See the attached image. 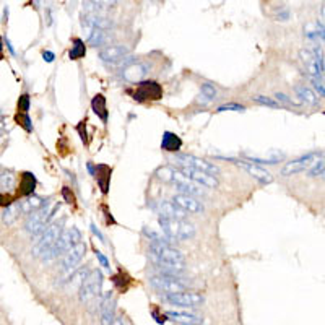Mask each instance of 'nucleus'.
<instances>
[{"label": "nucleus", "mask_w": 325, "mask_h": 325, "mask_svg": "<svg viewBox=\"0 0 325 325\" xmlns=\"http://www.w3.org/2000/svg\"><path fill=\"white\" fill-rule=\"evenodd\" d=\"M152 249V257L153 260L164 269V273H179L184 270V265H186V259L182 252L176 251V249H172L169 244H158V243H152L150 246Z\"/></svg>", "instance_id": "1"}, {"label": "nucleus", "mask_w": 325, "mask_h": 325, "mask_svg": "<svg viewBox=\"0 0 325 325\" xmlns=\"http://www.w3.org/2000/svg\"><path fill=\"white\" fill-rule=\"evenodd\" d=\"M61 208V205H54L52 208L43 206L38 212H33L31 215H28L26 223H24V229H26L31 236H41L43 232L47 229L49 221L54 218V215L57 213V210Z\"/></svg>", "instance_id": "2"}, {"label": "nucleus", "mask_w": 325, "mask_h": 325, "mask_svg": "<svg viewBox=\"0 0 325 325\" xmlns=\"http://www.w3.org/2000/svg\"><path fill=\"white\" fill-rule=\"evenodd\" d=\"M62 224H64V221H61V223H52V224H49L47 226V229L43 232V234L41 236H38V241H36V244L33 246V249H31V254L35 255V257H43L49 249H51L54 244H55V241L61 238V234H62Z\"/></svg>", "instance_id": "3"}, {"label": "nucleus", "mask_w": 325, "mask_h": 325, "mask_svg": "<svg viewBox=\"0 0 325 325\" xmlns=\"http://www.w3.org/2000/svg\"><path fill=\"white\" fill-rule=\"evenodd\" d=\"M103 288V273L99 270H93L88 273V277L80 286V301L90 303L91 299L101 294Z\"/></svg>", "instance_id": "4"}, {"label": "nucleus", "mask_w": 325, "mask_h": 325, "mask_svg": "<svg viewBox=\"0 0 325 325\" xmlns=\"http://www.w3.org/2000/svg\"><path fill=\"white\" fill-rule=\"evenodd\" d=\"M161 98H163V86L153 80H143L137 83V88L133 91V99L138 103L160 101Z\"/></svg>", "instance_id": "5"}, {"label": "nucleus", "mask_w": 325, "mask_h": 325, "mask_svg": "<svg viewBox=\"0 0 325 325\" xmlns=\"http://www.w3.org/2000/svg\"><path fill=\"white\" fill-rule=\"evenodd\" d=\"M322 156L323 155L320 152H311V153H307V155L299 156V158H296V160L289 161V163H286L285 166H283L281 176H293V174H296V172L311 169L312 166L317 163Z\"/></svg>", "instance_id": "6"}, {"label": "nucleus", "mask_w": 325, "mask_h": 325, "mask_svg": "<svg viewBox=\"0 0 325 325\" xmlns=\"http://www.w3.org/2000/svg\"><path fill=\"white\" fill-rule=\"evenodd\" d=\"M150 283H152L153 288L164 291L166 294L182 293V291L187 288V285L179 277H176V275H168V273H163V275H158V277L150 278Z\"/></svg>", "instance_id": "7"}, {"label": "nucleus", "mask_w": 325, "mask_h": 325, "mask_svg": "<svg viewBox=\"0 0 325 325\" xmlns=\"http://www.w3.org/2000/svg\"><path fill=\"white\" fill-rule=\"evenodd\" d=\"M86 254V244H75L69 252L64 254V259H62V270L67 273V281L70 280L72 275L77 272V265L81 262V259L85 257Z\"/></svg>", "instance_id": "8"}, {"label": "nucleus", "mask_w": 325, "mask_h": 325, "mask_svg": "<svg viewBox=\"0 0 325 325\" xmlns=\"http://www.w3.org/2000/svg\"><path fill=\"white\" fill-rule=\"evenodd\" d=\"M172 182L176 184V187H178V190L181 194H187V195H194V197H198V195L205 194L202 184H198V182L187 178L186 174H182L179 169H174Z\"/></svg>", "instance_id": "9"}, {"label": "nucleus", "mask_w": 325, "mask_h": 325, "mask_svg": "<svg viewBox=\"0 0 325 325\" xmlns=\"http://www.w3.org/2000/svg\"><path fill=\"white\" fill-rule=\"evenodd\" d=\"M130 54V49L124 44H114V46H107L103 47L101 51L98 52V57L101 59L104 64L107 65H112L115 67L121 61H124L126 57H129Z\"/></svg>", "instance_id": "10"}, {"label": "nucleus", "mask_w": 325, "mask_h": 325, "mask_svg": "<svg viewBox=\"0 0 325 325\" xmlns=\"http://www.w3.org/2000/svg\"><path fill=\"white\" fill-rule=\"evenodd\" d=\"M176 163L179 166H190V168L208 172V174H212V176H218L220 174L218 166H215L213 163H208L206 160H202V158H197L192 155H178Z\"/></svg>", "instance_id": "11"}, {"label": "nucleus", "mask_w": 325, "mask_h": 325, "mask_svg": "<svg viewBox=\"0 0 325 325\" xmlns=\"http://www.w3.org/2000/svg\"><path fill=\"white\" fill-rule=\"evenodd\" d=\"M164 301L169 303L171 306H179V307H198L202 306L203 303V298L197 294V293H168L164 296Z\"/></svg>", "instance_id": "12"}, {"label": "nucleus", "mask_w": 325, "mask_h": 325, "mask_svg": "<svg viewBox=\"0 0 325 325\" xmlns=\"http://www.w3.org/2000/svg\"><path fill=\"white\" fill-rule=\"evenodd\" d=\"M73 241H72V236H70V231H64L61 238L55 241V244L49 249V251L41 257V260H44V262H51L54 259H57L59 255L62 254H67L70 251V249L73 247Z\"/></svg>", "instance_id": "13"}, {"label": "nucleus", "mask_w": 325, "mask_h": 325, "mask_svg": "<svg viewBox=\"0 0 325 325\" xmlns=\"http://www.w3.org/2000/svg\"><path fill=\"white\" fill-rule=\"evenodd\" d=\"M178 169L182 174H186L187 178L198 182V184H202L203 187H208V189H216V187H218V179H216V176H212V174L198 171L195 168H190V166H179Z\"/></svg>", "instance_id": "14"}, {"label": "nucleus", "mask_w": 325, "mask_h": 325, "mask_svg": "<svg viewBox=\"0 0 325 325\" xmlns=\"http://www.w3.org/2000/svg\"><path fill=\"white\" fill-rule=\"evenodd\" d=\"M150 72V65L143 62H133L122 72V78L129 83H140Z\"/></svg>", "instance_id": "15"}, {"label": "nucleus", "mask_w": 325, "mask_h": 325, "mask_svg": "<svg viewBox=\"0 0 325 325\" xmlns=\"http://www.w3.org/2000/svg\"><path fill=\"white\" fill-rule=\"evenodd\" d=\"M158 213H160V216H163V218H172V220H186V216L189 215L186 210H182V208L174 203L172 200L169 202V200H163V202L158 203Z\"/></svg>", "instance_id": "16"}, {"label": "nucleus", "mask_w": 325, "mask_h": 325, "mask_svg": "<svg viewBox=\"0 0 325 325\" xmlns=\"http://www.w3.org/2000/svg\"><path fill=\"white\" fill-rule=\"evenodd\" d=\"M172 202L178 203L182 210H186L187 213H202L205 208L202 205V202L194 197V195H187V194H176L172 197Z\"/></svg>", "instance_id": "17"}, {"label": "nucleus", "mask_w": 325, "mask_h": 325, "mask_svg": "<svg viewBox=\"0 0 325 325\" xmlns=\"http://www.w3.org/2000/svg\"><path fill=\"white\" fill-rule=\"evenodd\" d=\"M234 163L238 166H241L243 169H246L254 179L259 181L260 184L265 186V184H272V182H273V176H272V174L269 171H265L263 168H260V166H257L254 163H247V161H236V160H234Z\"/></svg>", "instance_id": "18"}, {"label": "nucleus", "mask_w": 325, "mask_h": 325, "mask_svg": "<svg viewBox=\"0 0 325 325\" xmlns=\"http://www.w3.org/2000/svg\"><path fill=\"white\" fill-rule=\"evenodd\" d=\"M299 57H301L303 64L306 65V70L309 72V75L312 78H322L323 72L320 70V65L317 62V57H315L314 51H309V49H301L299 52Z\"/></svg>", "instance_id": "19"}, {"label": "nucleus", "mask_w": 325, "mask_h": 325, "mask_svg": "<svg viewBox=\"0 0 325 325\" xmlns=\"http://www.w3.org/2000/svg\"><path fill=\"white\" fill-rule=\"evenodd\" d=\"M47 205V200H44L43 197L39 195H29V197H24L23 200H20V212L23 215H31L33 212H38L41 210L43 206Z\"/></svg>", "instance_id": "20"}, {"label": "nucleus", "mask_w": 325, "mask_h": 325, "mask_svg": "<svg viewBox=\"0 0 325 325\" xmlns=\"http://www.w3.org/2000/svg\"><path fill=\"white\" fill-rule=\"evenodd\" d=\"M36 189V176L33 172H23L21 178H20V184H18V189H16V195L24 198V197H29L33 195V192H35Z\"/></svg>", "instance_id": "21"}, {"label": "nucleus", "mask_w": 325, "mask_h": 325, "mask_svg": "<svg viewBox=\"0 0 325 325\" xmlns=\"http://www.w3.org/2000/svg\"><path fill=\"white\" fill-rule=\"evenodd\" d=\"M158 223H160V226H161L166 238H169L171 241H179V234H181V221L179 220L163 218V216H160V218H158Z\"/></svg>", "instance_id": "22"}, {"label": "nucleus", "mask_w": 325, "mask_h": 325, "mask_svg": "<svg viewBox=\"0 0 325 325\" xmlns=\"http://www.w3.org/2000/svg\"><path fill=\"white\" fill-rule=\"evenodd\" d=\"M83 26H86L88 29H109L112 26V21L104 18V16H99L96 13H86L83 16Z\"/></svg>", "instance_id": "23"}, {"label": "nucleus", "mask_w": 325, "mask_h": 325, "mask_svg": "<svg viewBox=\"0 0 325 325\" xmlns=\"http://www.w3.org/2000/svg\"><path fill=\"white\" fill-rule=\"evenodd\" d=\"M111 174H112V169H111L107 164H98V166H96V174H95V178H96L98 186H99V189H101V192H103L104 195H107V192H109Z\"/></svg>", "instance_id": "24"}, {"label": "nucleus", "mask_w": 325, "mask_h": 325, "mask_svg": "<svg viewBox=\"0 0 325 325\" xmlns=\"http://www.w3.org/2000/svg\"><path fill=\"white\" fill-rule=\"evenodd\" d=\"M182 148V140L179 135H176L174 132H164L161 138V150L168 153H179V150Z\"/></svg>", "instance_id": "25"}, {"label": "nucleus", "mask_w": 325, "mask_h": 325, "mask_svg": "<svg viewBox=\"0 0 325 325\" xmlns=\"http://www.w3.org/2000/svg\"><path fill=\"white\" fill-rule=\"evenodd\" d=\"M114 298L112 294H106L101 303V325H112L114 323Z\"/></svg>", "instance_id": "26"}, {"label": "nucleus", "mask_w": 325, "mask_h": 325, "mask_svg": "<svg viewBox=\"0 0 325 325\" xmlns=\"http://www.w3.org/2000/svg\"><path fill=\"white\" fill-rule=\"evenodd\" d=\"M91 109H93V112L98 115L99 119L103 121V124H107L109 112H107V106H106L104 95H96L93 99H91Z\"/></svg>", "instance_id": "27"}, {"label": "nucleus", "mask_w": 325, "mask_h": 325, "mask_svg": "<svg viewBox=\"0 0 325 325\" xmlns=\"http://www.w3.org/2000/svg\"><path fill=\"white\" fill-rule=\"evenodd\" d=\"M298 98H301V101L306 103V104H311V106H317L319 104V98L317 95L314 93V91L311 88H307L306 85H299L294 88Z\"/></svg>", "instance_id": "28"}, {"label": "nucleus", "mask_w": 325, "mask_h": 325, "mask_svg": "<svg viewBox=\"0 0 325 325\" xmlns=\"http://www.w3.org/2000/svg\"><path fill=\"white\" fill-rule=\"evenodd\" d=\"M243 156L246 158V160L251 161V163H257V164H277V163H280L283 160V158H285V155L280 153V152H272L270 158L254 156V155H247V153H244Z\"/></svg>", "instance_id": "29"}, {"label": "nucleus", "mask_w": 325, "mask_h": 325, "mask_svg": "<svg viewBox=\"0 0 325 325\" xmlns=\"http://www.w3.org/2000/svg\"><path fill=\"white\" fill-rule=\"evenodd\" d=\"M166 315H168V317H171L172 320L182 322V323H186V325H197V323H200V319L197 317V315H192V314H182V312L168 311V312H166Z\"/></svg>", "instance_id": "30"}, {"label": "nucleus", "mask_w": 325, "mask_h": 325, "mask_svg": "<svg viewBox=\"0 0 325 325\" xmlns=\"http://www.w3.org/2000/svg\"><path fill=\"white\" fill-rule=\"evenodd\" d=\"M86 54V46H85V41H81L80 38H75L73 39V46L69 52L70 61H78L81 57H85Z\"/></svg>", "instance_id": "31"}, {"label": "nucleus", "mask_w": 325, "mask_h": 325, "mask_svg": "<svg viewBox=\"0 0 325 325\" xmlns=\"http://www.w3.org/2000/svg\"><path fill=\"white\" fill-rule=\"evenodd\" d=\"M106 31L104 29H90V35H88V44L90 46H103L106 43Z\"/></svg>", "instance_id": "32"}, {"label": "nucleus", "mask_w": 325, "mask_h": 325, "mask_svg": "<svg viewBox=\"0 0 325 325\" xmlns=\"http://www.w3.org/2000/svg\"><path fill=\"white\" fill-rule=\"evenodd\" d=\"M18 213H20V206L18 205L10 203L7 208L4 206V212H2V221H4V224H12L16 220Z\"/></svg>", "instance_id": "33"}, {"label": "nucleus", "mask_w": 325, "mask_h": 325, "mask_svg": "<svg viewBox=\"0 0 325 325\" xmlns=\"http://www.w3.org/2000/svg\"><path fill=\"white\" fill-rule=\"evenodd\" d=\"M195 236V226L190 224L187 221H181V234H179V241H189Z\"/></svg>", "instance_id": "34"}, {"label": "nucleus", "mask_w": 325, "mask_h": 325, "mask_svg": "<svg viewBox=\"0 0 325 325\" xmlns=\"http://www.w3.org/2000/svg\"><path fill=\"white\" fill-rule=\"evenodd\" d=\"M85 4L91 10H104V8H111L115 0H85Z\"/></svg>", "instance_id": "35"}, {"label": "nucleus", "mask_w": 325, "mask_h": 325, "mask_svg": "<svg viewBox=\"0 0 325 325\" xmlns=\"http://www.w3.org/2000/svg\"><path fill=\"white\" fill-rule=\"evenodd\" d=\"M252 101L257 103V104H262V106H267V107H272V109H280L281 107V103L275 101L273 98H269V96H254Z\"/></svg>", "instance_id": "36"}, {"label": "nucleus", "mask_w": 325, "mask_h": 325, "mask_svg": "<svg viewBox=\"0 0 325 325\" xmlns=\"http://www.w3.org/2000/svg\"><path fill=\"white\" fill-rule=\"evenodd\" d=\"M156 178L163 181V182H172L174 178V169L168 168V166H164V168H160L156 171Z\"/></svg>", "instance_id": "37"}, {"label": "nucleus", "mask_w": 325, "mask_h": 325, "mask_svg": "<svg viewBox=\"0 0 325 325\" xmlns=\"http://www.w3.org/2000/svg\"><path fill=\"white\" fill-rule=\"evenodd\" d=\"M325 172V156H322L320 160L315 163L312 168L309 169V176L311 178H315V176H322V174Z\"/></svg>", "instance_id": "38"}, {"label": "nucleus", "mask_w": 325, "mask_h": 325, "mask_svg": "<svg viewBox=\"0 0 325 325\" xmlns=\"http://www.w3.org/2000/svg\"><path fill=\"white\" fill-rule=\"evenodd\" d=\"M224 111H234V112H246V106L238 104V103H229V104H223L220 106L216 112H224Z\"/></svg>", "instance_id": "39"}, {"label": "nucleus", "mask_w": 325, "mask_h": 325, "mask_svg": "<svg viewBox=\"0 0 325 325\" xmlns=\"http://www.w3.org/2000/svg\"><path fill=\"white\" fill-rule=\"evenodd\" d=\"M16 121H18V124L26 132H33V124H31V119H29V115L26 112H21V114L16 115Z\"/></svg>", "instance_id": "40"}, {"label": "nucleus", "mask_w": 325, "mask_h": 325, "mask_svg": "<svg viewBox=\"0 0 325 325\" xmlns=\"http://www.w3.org/2000/svg\"><path fill=\"white\" fill-rule=\"evenodd\" d=\"M200 90H202V95H205L210 101L216 99V90H215L213 85H210V83H202V85H200Z\"/></svg>", "instance_id": "41"}, {"label": "nucleus", "mask_w": 325, "mask_h": 325, "mask_svg": "<svg viewBox=\"0 0 325 325\" xmlns=\"http://www.w3.org/2000/svg\"><path fill=\"white\" fill-rule=\"evenodd\" d=\"M13 181H15V176H12L10 172H4L2 174V189L4 190H8L13 187Z\"/></svg>", "instance_id": "42"}, {"label": "nucleus", "mask_w": 325, "mask_h": 325, "mask_svg": "<svg viewBox=\"0 0 325 325\" xmlns=\"http://www.w3.org/2000/svg\"><path fill=\"white\" fill-rule=\"evenodd\" d=\"M18 111L21 112H26L29 111V96L28 95H21L18 99Z\"/></svg>", "instance_id": "43"}, {"label": "nucleus", "mask_w": 325, "mask_h": 325, "mask_svg": "<svg viewBox=\"0 0 325 325\" xmlns=\"http://www.w3.org/2000/svg\"><path fill=\"white\" fill-rule=\"evenodd\" d=\"M86 119L85 121H81L78 126H77V130H78V133H80V137H81V141L83 143H88V135H86Z\"/></svg>", "instance_id": "44"}, {"label": "nucleus", "mask_w": 325, "mask_h": 325, "mask_svg": "<svg viewBox=\"0 0 325 325\" xmlns=\"http://www.w3.org/2000/svg\"><path fill=\"white\" fill-rule=\"evenodd\" d=\"M62 197H64V200L69 205H72L73 202H75V195H73V192H72V189L70 187H62Z\"/></svg>", "instance_id": "45"}, {"label": "nucleus", "mask_w": 325, "mask_h": 325, "mask_svg": "<svg viewBox=\"0 0 325 325\" xmlns=\"http://www.w3.org/2000/svg\"><path fill=\"white\" fill-rule=\"evenodd\" d=\"M69 231H70V236H72L73 244H80V243H81V232H80V229L75 228V226H72Z\"/></svg>", "instance_id": "46"}, {"label": "nucleus", "mask_w": 325, "mask_h": 325, "mask_svg": "<svg viewBox=\"0 0 325 325\" xmlns=\"http://www.w3.org/2000/svg\"><path fill=\"white\" fill-rule=\"evenodd\" d=\"M95 254H96V259L99 260V263H101L106 270H109V269H111V265H109V262H107V259H106V257L103 255V252H99L98 249H95Z\"/></svg>", "instance_id": "47"}, {"label": "nucleus", "mask_w": 325, "mask_h": 325, "mask_svg": "<svg viewBox=\"0 0 325 325\" xmlns=\"http://www.w3.org/2000/svg\"><path fill=\"white\" fill-rule=\"evenodd\" d=\"M275 98H277L280 103H285V104H289V106H296L298 104V103L293 101V99H289L286 95H283V93H277V95H275Z\"/></svg>", "instance_id": "48"}, {"label": "nucleus", "mask_w": 325, "mask_h": 325, "mask_svg": "<svg viewBox=\"0 0 325 325\" xmlns=\"http://www.w3.org/2000/svg\"><path fill=\"white\" fill-rule=\"evenodd\" d=\"M311 81H312V85L315 86V90L319 91V95H322V96L325 98V86L320 83V80H319V78H312V77H311Z\"/></svg>", "instance_id": "49"}, {"label": "nucleus", "mask_w": 325, "mask_h": 325, "mask_svg": "<svg viewBox=\"0 0 325 325\" xmlns=\"http://www.w3.org/2000/svg\"><path fill=\"white\" fill-rule=\"evenodd\" d=\"M43 57H44V61L46 62H54V52H49V51H44L43 52Z\"/></svg>", "instance_id": "50"}, {"label": "nucleus", "mask_w": 325, "mask_h": 325, "mask_svg": "<svg viewBox=\"0 0 325 325\" xmlns=\"http://www.w3.org/2000/svg\"><path fill=\"white\" fill-rule=\"evenodd\" d=\"M91 231L95 232V236H98L99 238V241H101V243H104V236L101 234V232L98 231V228H96V224H91Z\"/></svg>", "instance_id": "51"}, {"label": "nucleus", "mask_w": 325, "mask_h": 325, "mask_svg": "<svg viewBox=\"0 0 325 325\" xmlns=\"http://www.w3.org/2000/svg\"><path fill=\"white\" fill-rule=\"evenodd\" d=\"M153 315H155V319H156V322H158V323H164V322H166V317H164V315H158L156 312H153Z\"/></svg>", "instance_id": "52"}, {"label": "nucleus", "mask_w": 325, "mask_h": 325, "mask_svg": "<svg viewBox=\"0 0 325 325\" xmlns=\"http://www.w3.org/2000/svg\"><path fill=\"white\" fill-rule=\"evenodd\" d=\"M5 44H7V47H8V51H10L13 55H16V52H15V49H13V46L10 44V41H8L7 38H5Z\"/></svg>", "instance_id": "53"}, {"label": "nucleus", "mask_w": 325, "mask_h": 325, "mask_svg": "<svg viewBox=\"0 0 325 325\" xmlns=\"http://www.w3.org/2000/svg\"><path fill=\"white\" fill-rule=\"evenodd\" d=\"M322 178H325V172H323V174H322Z\"/></svg>", "instance_id": "54"}, {"label": "nucleus", "mask_w": 325, "mask_h": 325, "mask_svg": "<svg viewBox=\"0 0 325 325\" xmlns=\"http://www.w3.org/2000/svg\"><path fill=\"white\" fill-rule=\"evenodd\" d=\"M184 325H186V323H184Z\"/></svg>", "instance_id": "55"}]
</instances>
